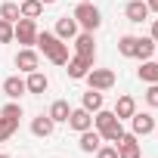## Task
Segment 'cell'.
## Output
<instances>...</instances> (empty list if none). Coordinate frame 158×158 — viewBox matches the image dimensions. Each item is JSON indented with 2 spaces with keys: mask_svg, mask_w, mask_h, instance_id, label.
Instances as JSON below:
<instances>
[{
  "mask_svg": "<svg viewBox=\"0 0 158 158\" xmlns=\"http://www.w3.org/2000/svg\"><path fill=\"white\" fill-rule=\"evenodd\" d=\"M146 6H149V13H158V0H146Z\"/></svg>",
  "mask_w": 158,
  "mask_h": 158,
  "instance_id": "1f68e13d",
  "label": "cell"
},
{
  "mask_svg": "<svg viewBox=\"0 0 158 158\" xmlns=\"http://www.w3.org/2000/svg\"><path fill=\"white\" fill-rule=\"evenodd\" d=\"M37 50H44V56L53 62V65H65L68 62V44L59 40L53 31H37V40H34Z\"/></svg>",
  "mask_w": 158,
  "mask_h": 158,
  "instance_id": "6da1fadb",
  "label": "cell"
},
{
  "mask_svg": "<svg viewBox=\"0 0 158 158\" xmlns=\"http://www.w3.org/2000/svg\"><path fill=\"white\" fill-rule=\"evenodd\" d=\"M96 158H118V149L115 146H99L96 149Z\"/></svg>",
  "mask_w": 158,
  "mask_h": 158,
  "instance_id": "f546056e",
  "label": "cell"
},
{
  "mask_svg": "<svg viewBox=\"0 0 158 158\" xmlns=\"http://www.w3.org/2000/svg\"><path fill=\"white\" fill-rule=\"evenodd\" d=\"M0 19H6V22H19V19H22L16 0H13V3H3V6H0Z\"/></svg>",
  "mask_w": 158,
  "mask_h": 158,
  "instance_id": "484cf974",
  "label": "cell"
},
{
  "mask_svg": "<svg viewBox=\"0 0 158 158\" xmlns=\"http://www.w3.org/2000/svg\"><path fill=\"white\" fill-rule=\"evenodd\" d=\"M74 56H81V59H87V62L96 59V40H93V31L74 34Z\"/></svg>",
  "mask_w": 158,
  "mask_h": 158,
  "instance_id": "5b68a950",
  "label": "cell"
},
{
  "mask_svg": "<svg viewBox=\"0 0 158 158\" xmlns=\"http://www.w3.org/2000/svg\"><path fill=\"white\" fill-rule=\"evenodd\" d=\"M16 22H6V19H0V44H13L16 40V31H13Z\"/></svg>",
  "mask_w": 158,
  "mask_h": 158,
  "instance_id": "4316f807",
  "label": "cell"
},
{
  "mask_svg": "<svg viewBox=\"0 0 158 158\" xmlns=\"http://www.w3.org/2000/svg\"><path fill=\"white\" fill-rule=\"evenodd\" d=\"M93 130H99L102 143H118V139L124 136V127H121V121L115 118V112H106V109L93 112Z\"/></svg>",
  "mask_w": 158,
  "mask_h": 158,
  "instance_id": "7a4b0ae2",
  "label": "cell"
},
{
  "mask_svg": "<svg viewBox=\"0 0 158 158\" xmlns=\"http://www.w3.org/2000/svg\"><path fill=\"white\" fill-rule=\"evenodd\" d=\"M71 16H74L77 28H84V31H96V28L102 25V13H99L93 3H77Z\"/></svg>",
  "mask_w": 158,
  "mask_h": 158,
  "instance_id": "3957f363",
  "label": "cell"
},
{
  "mask_svg": "<svg viewBox=\"0 0 158 158\" xmlns=\"http://www.w3.org/2000/svg\"><path fill=\"white\" fill-rule=\"evenodd\" d=\"M146 102H149L152 109H158V84H149V90H146Z\"/></svg>",
  "mask_w": 158,
  "mask_h": 158,
  "instance_id": "f1b7e54d",
  "label": "cell"
},
{
  "mask_svg": "<svg viewBox=\"0 0 158 158\" xmlns=\"http://www.w3.org/2000/svg\"><path fill=\"white\" fill-rule=\"evenodd\" d=\"M25 87H28V93H47V87H50V77H47L44 71H28V77H25Z\"/></svg>",
  "mask_w": 158,
  "mask_h": 158,
  "instance_id": "9a60e30c",
  "label": "cell"
},
{
  "mask_svg": "<svg viewBox=\"0 0 158 158\" xmlns=\"http://www.w3.org/2000/svg\"><path fill=\"white\" fill-rule=\"evenodd\" d=\"M130 127H133L136 136H146V133L155 130V118H152L149 112H133V115H130Z\"/></svg>",
  "mask_w": 158,
  "mask_h": 158,
  "instance_id": "30bf717a",
  "label": "cell"
},
{
  "mask_svg": "<svg viewBox=\"0 0 158 158\" xmlns=\"http://www.w3.org/2000/svg\"><path fill=\"white\" fill-rule=\"evenodd\" d=\"M139 81L143 84H158V62H152V59H146L143 65H139Z\"/></svg>",
  "mask_w": 158,
  "mask_h": 158,
  "instance_id": "44dd1931",
  "label": "cell"
},
{
  "mask_svg": "<svg viewBox=\"0 0 158 158\" xmlns=\"http://www.w3.org/2000/svg\"><path fill=\"white\" fill-rule=\"evenodd\" d=\"M155 53H158V50H155Z\"/></svg>",
  "mask_w": 158,
  "mask_h": 158,
  "instance_id": "74e56055",
  "label": "cell"
},
{
  "mask_svg": "<svg viewBox=\"0 0 158 158\" xmlns=\"http://www.w3.org/2000/svg\"><path fill=\"white\" fill-rule=\"evenodd\" d=\"M136 112V102H133V96H118V102H115V118L118 121H130V115Z\"/></svg>",
  "mask_w": 158,
  "mask_h": 158,
  "instance_id": "2e32d148",
  "label": "cell"
},
{
  "mask_svg": "<svg viewBox=\"0 0 158 158\" xmlns=\"http://www.w3.org/2000/svg\"><path fill=\"white\" fill-rule=\"evenodd\" d=\"M40 3H44V6H50V3H56V0H40Z\"/></svg>",
  "mask_w": 158,
  "mask_h": 158,
  "instance_id": "d6a6232c",
  "label": "cell"
},
{
  "mask_svg": "<svg viewBox=\"0 0 158 158\" xmlns=\"http://www.w3.org/2000/svg\"><path fill=\"white\" fill-rule=\"evenodd\" d=\"M149 37H152V40H155V44H158V19H155V22H152V34H149Z\"/></svg>",
  "mask_w": 158,
  "mask_h": 158,
  "instance_id": "4dcf8cb0",
  "label": "cell"
},
{
  "mask_svg": "<svg viewBox=\"0 0 158 158\" xmlns=\"http://www.w3.org/2000/svg\"><path fill=\"white\" fill-rule=\"evenodd\" d=\"M115 149H118V158H143V155H139L136 133H124V136L115 143Z\"/></svg>",
  "mask_w": 158,
  "mask_h": 158,
  "instance_id": "9c48e42d",
  "label": "cell"
},
{
  "mask_svg": "<svg viewBox=\"0 0 158 158\" xmlns=\"http://www.w3.org/2000/svg\"><path fill=\"white\" fill-rule=\"evenodd\" d=\"M0 158H10V155H0Z\"/></svg>",
  "mask_w": 158,
  "mask_h": 158,
  "instance_id": "e575fe53",
  "label": "cell"
},
{
  "mask_svg": "<svg viewBox=\"0 0 158 158\" xmlns=\"http://www.w3.org/2000/svg\"><path fill=\"white\" fill-rule=\"evenodd\" d=\"M59 40H74V34H77V22H74V16L68 19V16H62L59 22H56V31H53Z\"/></svg>",
  "mask_w": 158,
  "mask_h": 158,
  "instance_id": "5bb4252c",
  "label": "cell"
},
{
  "mask_svg": "<svg viewBox=\"0 0 158 158\" xmlns=\"http://www.w3.org/2000/svg\"><path fill=\"white\" fill-rule=\"evenodd\" d=\"M37 65H40V59H37V53H34V47H22L19 53H16V68L19 71H37Z\"/></svg>",
  "mask_w": 158,
  "mask_h": 158,
  "instance_id": "ba28073f",
  "label": "cell"
},
{
  "mask_svg": "<svg viewBox=\"0 0 158 158\" xmlns=\"http://www.w3.org/2000/svg\"><path fill=\"white\" fill-rule=\"evenodd\" d=\"M16 3H19V0H16Z\"/></svg>",
  "mask_w": 158,
  "mask_h": 158,
  "instance_id": "8d00e7d4",
  "label": "cell"
},
{
  "mask_svg": "<svg viewBox=\"0 0 158 158\" xmlns=\"http://www.w3.org/2000/svg\"><path fill=\"white\" fill-rule=\"evenodd\" d=\"M16 130H19V121H10V118H3V115H0V143H6Z\"/></svg>",
  "mask_w": 158,
  "mask_h": 158,
  "instance_id": "d4e9b609",
  "label": "cell"
},
{
  "mask_svg": "<svg viewBox=\"0 0 158 158\" xmlns=\"http://www.w3.org/2000/svg\"><path fill=\"white\" fill-rule=\"evenodd\" d=\"M3 93H6L10 99H19L22 93H28V87H25V81H22L19 74H13V77H6V81H3Z\"/></svg>",
  "mask_w": 158,
  "mask_h": 158,
  "instance_id": "d6986e66",
  "label": "cell"
},
{
  "mask_svg": "<svg viewBox=\"0 0 158 158\" xmlns=\"http://www.w3.org/2000/svg\"><path fill=\"white\" fill-rule=\"evenodd\" d=\"M84 81H87L93 90H112V87H115V71H112V68H90Z\"/></svg>",
  "mask_w": 158,
  "mask_h": 158,
  "instance_id": "277c9868",
  "label": "cell"
},
{
  "mask_svg": "<svg viewBox=\"0 0 158 158\" xmlns=\"http://www.w3.org/2000/svg\"><path fill=\"white\" fill-rule=\"evenodd\" d=\"M77 3H93V0H77Z\"/></svg>",
  "mask_w": 158,
  "mask_h": 158,
  "instance_id": "836d02e7",
  "label": "cell"
},
{
  "mask_svg": "<svg viewBox=\"0 0 158 158\" xmlns=\"http://www.w3.org/2000/svg\"><path fill=\"white\" fill-rule=\"evenodd\" d=\"M65 68H68V77L81 81V77H87V71L93 68V62H87V59H81V56H74V59L65 62Z\"/></svg>",
  "mask_w": 158,
  "mask_h": 158,
  "instance_id": "4fadbf2b",
  "label": "cell"
},
{
  "mask_svg": "<svg viewBox=\"0 0 158 158\" xmlns=\"http://www.w3.org/2000/svg\"><path fill=\"white\" fill-rule=\"evenodd\" d=\"M155 133H158V124H155Z\"/></svg>",
  "mask_w": 158,
  "mask_h": 158,
  "instance_id": "d590c367",
  "label": "cell"
},
{
  "mask_svg": "<svg viewBox=\"0 0 158 158\" xmlns=\"http://www.w3.org/2000/svg\"><path fill=\"white\" fill-rule=\"evenodd\" d=\"M84 109H87L90 115L99 112V109H102V90H93V87H90V90L84 93Z\"/></svg>",
  "mask_w": 158,
  "mask_h": 158,
  "instance_id": "603a6c76",
  "label": "cell"
},
{
  "mask_svg": "<svg viewBox=\"0 0 158 158\" xmlns=\"http://www.w3.org/2000/svg\"><path fill=\"white\" fill-rule=\"evenodd\" d=\"M99 146H102V136H99V130H93V127H90V130H84V133H81V139H77V149L87 152V155H90V152H96Z\"/></svg>",
  "mask_w": 158,
  "mask_h": 158,
  "instance_id": "7c38bea8",
  "label": "cell"
},
{
  "mask_svg": "<svg viewBox=\"0 0 158 158\" xmlns=\"http://www.w3.org/2000/svg\"><path fill=\"white\" fill-rule=\"evenodd\" d=\"M133 50H136V37H133V34H124V37H118V53H121V56L133 59Z\"/></svg>",
  "mask_w": 158,
  "mask_h": 158,
  "instance_id": "cb8c5ba5",
  "label": "cell"
},
{
  "mask_svg": "<svg viewBox=\"0 0 158 158\" xmlns=\"http://www.w3.org/2000/svg\"><path fill=\"white\" fill-rule=\"evenodd\" d=\"M13 31H16V40L22 44V47H34V40H37V25H34V19H19L16 25H13Z\"/></svg>",
  "mask_w": 158,
  "mask_h": 158,
  "instance_id": "8992f818",
  "label": "cell"
},
{
  "mask_svg": "<svg viewBox=\"0 0 158 158\" xmlns=\"http://www.w3.org/2000/svg\"><path fill=\"white\" fill-rule=\"evenodd\" d=\"M155 50H158V44L152 40V37H136V50H133V59H152L155 56Z\"/></svg>",
  "mask_w": 158,
  "mask_h": 158,
  "instance_id": "ac0fdd59",
  "label": "cell"
},
{
  "mask_svg": "<svg viewBox=\"0 0 158 158\" xmlns=\"http://www.w3.org/2000/svg\"><path fill=\"white\" fill-rule=\"evenodd\" d=\"M0 115L10 118V121H22V106H19V102H6L3 109H0Z\"/></svg>",
  "mask_w": 158,
  "mask_h": 158,
  "instance_id": "83f0119b",
  "label": "cell"
},
{
  "mask_svg": "<svg viewBox=\"0 0 158 158\" xmlns=\"http://www.w3.org/2000/svg\"><path fill=\"white\" fill-rule=\"evenodd\" d=\"M124 16H127V22L143 25V22L149 19V6H146V0H130V3H127V10H124Z\"/></svg>",
  "mask_w": 158,
  "mask_h": 158,
  "instance_id": "8fae6325",
  "label": "cell"
},
{
  "mask_svg": "<svg viewBox=\"0 0 158 158\" xmlns=\"http://www.w3.org/2000/svg\"><path fill=\"white\" fill-rule=\"evenodd\" d=\"M19 13L25 19H37L44 13V3H40V0H19Z\"/></svg>",
  "mask_w": 158,
  "mask_h": 158,
  "instance_id": "7402d4cb",
  "label": "cell"
},
{
  "mask_svg": "<svg viewBox=\"0 0 158 158\" xmlns=\"http://www.w3.org/2000/svg\"><path fill=\"white\" fill-rule=\"evenodd\" d=\"M71 130H77V133H84V130H90L93 127V115L81 106V109H71V115H68V121H65Z\"/></svg>",
  "mask_w": 158,
  "mask_h": 158,
  "instance_id": "52a82bcc",
  "label": "cell"
},
{
  "mask_svg": "<svg viewBox=\"0 0 158 158\" xmlns=\"http://www.w3.org/2000/svg\"><path fill=\"white\" fill-rule=\"evenodd\" d=\"M53 127H56V121H53L50 115H37V118L31 121V133L40 136V139H47V136L53 133Z\"/></svg>",
  "mask_w": 158,
  "mask_h": 158,
  "instance_id": "e0dca14e",
  "label": "cell"
},
{
  "mask_svg": "<svg viewBox=\"0 0 158 158\" xmlns=\"http://www.w3.org/2000/svg\"><path fill=\"white\" fill-rule=\"evenodd\" d=\"M56 124H65L68 121V115H71V106H68V99H56L53 106H50V112H47Z\"/></svg>",
  "mask_w": 158,
  "mask_h": 158,
  "instance_id": "ffe728a7",
  "label": "cell"
}]
</instances>
